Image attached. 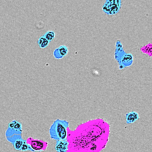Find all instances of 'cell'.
<instances>
[{"label":"cell","instance_id":"obj_10","mask_svg":"<svg viewBox=\"0 0 152 152\" xmlns=\"http://www.w3.org/2000/svg\"><path fill=\"white\" fill-rule=\"evenodd\" d=\"M25 141L26 140H24L21 138L16 139L14 142V148L16 150H21V147Z\"/></svg>","mask_w":152,"mask_h":152},{"label":"cell","instance_id":"obj_4","mask_svg":"<svg viewBox=\"0 0 152 152\" xmlns=\"http://www.w3.org/2000/svg\"><path fill=\"white\" fill-rule=\"evenodd\" d=\"M68 53V48L65 45H61L56 48L53 52V56L55 59H60L63 58Z\"/></svg>","mask_w":152,"mask_h":152},{"label":"cell","instance_id":"obj_7","mask_svg":"<svg viewBox=\"0 0 152 152\" xmlns=\"http://www.w3.org/2000/svg\"><path fill=\"white\" fill-rule=\"evenodd\" d=\"M139 114L135 111H131L126 114V122L128 124H133L139 119Z\"/></svg>","mask_w":152,"mask_h":152},{"label":"cell","instance_id":"obj_6","mask_svg":"<svg viewBox=\"0 0 152 152\" xmlns=\"http://www.w3.org/2000/svg\"><path fill=\"white\" fill-rule=\"evenodd\" d=\"M8 129L12 131H15L16 132L21 133L23 131L22 125L17 120H12L8 124Z\"/></svg>","mask_w":152,"mask_h":152},{"label":"cell","instance_id":"obj_2","mask_svg":"<svg viewBox=\"0 0 152 152\" xmlns=\"http://www.w3.org/2000/svg\"><path fill=\"white\" fill-rule=\"evenodd\" d=\"M122 6L120 0H107L102 5V11L106 14L113 15L116 14Z\"/></svg>","mask_w":152,"mask_h":152},{"label":"cell","instance_id":"obj_5","mask_svg":"<svg viewBox=\"0 0 152 152\" xmlns=\"http://www.w3.org/2000/svg\"><path fill=\"white\" fill-rule=\"evenodd\" d=\"M69 143L66 140L56 141L55 145V150L57 152H67L68 150Z\"/></svg>","mask_w":152,"mask_h":152},{"label":"cell","instance_id":"obj_8","mask_svg":"<svg viewBox=\"0 0 152 152\" xmlns=\"http://www.w3.org/2000/svg\"><path fill=\"white\" fill-rule=\"evenodd\" d=\"M133 60V56L131 53H125L122 56L121 59L122 64L126 66H128L132 64Z\"/></svg>","mask_w":152,"mask_h":152},{"label":"cell","instance_id":"obj_3","mask_svg":"<svg viewBox=\"0 0 152 152\" xmlns=\"http://www.w3.org/2000/svg\"><path fill=\"white\" fill-rule=\"evenodd\" d=\"M26 142L29 145L30 149L33 151H42L46 150L48 142L39 139L32 138L29 137L27 139Z\"/></svg>","mask_w":152,"mask_h":152},{"label":"cell","instance_id":"obj_9","mask_svg":"<svg viewBox=\"0 0 152 152\" xmlns=\"http://www.w3.org/2000/svg\"><path fill=\"white\" fill-rule=\"evenodd\" d=\"M37 44L40 48L45 49L46 48L49 44V42L43 36L40 37L37 40Z\"/></svg>","mask_w":152,"mask_h":152},{"label":"cell","instance_id":"obj_1","mask_svg":"<svg viewBox=\"0 0 152 152\" xmlns=\"http://www.w3.org/2000/svg\"><path fill=\"white\" fill-rule=\"evenodd\" d=\"M69 122L66 120L56 119L51 125L49 133L51 139L56 141L66 140Z\"/></svg>","mask_w":152,"mask_h":152},{"label":"cell","instance_id":"obj_12","mask_svg":"<svg viewBox=\"0 0 152 152\" xmlns=\"http://www.w3.org/2000/svg\"><path fill=\"white\" fill-rule=\"evenodd\" d=\"M31 150V149H30V147L29 145L27 144V142H26V141L24 142V143L23 144L20 151H27V150Z\"/></svg>","mask_w":152,"mask_h":152},{"label":"cell","instance_id":"obj_11","mask_svg":"<svg viewBox=\"0 0 152 152\" xmlns=\"http://www.w3.org/2000/svg\"><path fill=\"white\" fill-rule=\"evenodd\" d=\"M43 37L50 42L55 37V33L52 30H49L45 33V34L43 35Z\"/></svg>","mask_w":152,"mask_h":152}]
</instances>
